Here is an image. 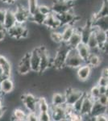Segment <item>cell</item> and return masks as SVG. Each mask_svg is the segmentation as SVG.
<instances>
[{
  "label": "cell",
  "mask_w": 108,
  "mask_h": 121,
  "mask_svg": "<svg viewBox=\"0 0 108 121\" xmlns=\"http://www.w3.org/2000/svg\"><path fill=\"white\" fill-rule=\"evenodd\" d=\"M69 47L66 43L62 42L60 44V46L57 48L54 56L53 65L52 66L56 69H60L65 67V61L66 59V56L69 50Z\"/></svg>",
  "instance_id": "obj_1"
},
{
  "label": "cell",
  "mask_w": 108,
  "mask_h": 121,
  "mask_svg": "<svg viewBox=\"0 0 108 121\" xmlns=\"http://www.w3.org/2000/svg\"><path fill=\"white\" fill-rule=\"evenodd\" d=\"M84 63H86L85 60L79 56L76 48H70L66 56L65 67H68L69 69H78Z\"/></svg>",
  "instance_id": "obj_2"
},
{
  "label": "cell",
  "mask_w": 108,
  "mask_h": 121,
  "mask_svg": "<svg viewBox=\"0 0 108 121\" xmlns=\"http://www.w3.org/2000/svg\"><path fill=\"white\" fill-rule=\"evenodd\" d=\"M39 52L40 55V69L38 73H43L48 69L52 67L53 65L54 56H51L48 50L45 48V46L38 47Z\"/></svg>",
  "instance_id": "obj_3"
},
{
  "label": "cell",
  "mask_w": 108,
  "mask_h": 121,
  "mask_svg": "<svg viewBox=\"0 0 108 121\" xmlns=\"http://www.w3.org/2000/svg\"><path fill=\"white\" fill-rule=\"evenodd\" d=\"M73 5L74 3L69 0H55L51 5V9L52 12L59 15L70 11L73 7Z\"/></svg>",
  "instance_id": "obj_4"
},
{
  "label": "cell",
  "mask_w": 108,
  "mask_h": 121,
  "mask_svg": "<svg viewBox=\"0 0 108 121\" xmlns=\"http://www.w3.org/2000/svg\"><path fill=\"white\" fill-rule=\"evenodd\" d=\"M14 11L15 18L17 23L25 24L27 21L31 19V14L27 7H25L23 5H19L16 7V9Z\"/></svg>",
  "instance_id": "obj_5"
},
{
  "label": "cell",
  "mask_w": 108,
  "mask_h": 121,
  "mask_svg": "<svg viewBox=\"0 0 108 121\" xmlns=\"http://www.w3.org/2000/svg\"><path fill=\"white\" fill-rule=\"evenodd\" d=\"M84 93L85 92L77 88H73V87L66 88L64 92L65 96V104L72 107L73 104L84 95Z\"/></svg>",
  "instance_id": "obj_6"
},
{
  "label": "cell",
  "mask_w": 108,
  "mask_h": 121,
  "mask_svg": "<svg viewBox=\"0 0 108 121\" xmlns=\"http://www.w3.org/2000/svg\"><path fill=\"white\" fill-rule=\"evenodd\" d=\"M56 16H57L61 26H65V25H73L77 20H78V19L81 18L79 15H77L75 14V12L73 11V8L70 11H66V12L56 15Z\"/></svg>",
  "instance_id": "obj_7"
},
{
  "label": "cell",
  "mask_w": 108,
  "mask_h": 121,
  "mask_svg": "<svg viewBox=\"0 0 108 121\" xmlns=\"http://www.w3.org/2000/svg\"><path fill=\"white\" fill-rule=\"evenodd\" d=\"M49 113L51 115L52 120L56 121H60L68 120L67 111H66V104L61 106H52L50 107Z\"/></svg>",
  "instance_id": "obj_8"
},
{
  "label": "cell",
  "mask_w": 108,
  "mask_h": 121,
  "mask_svg": "<svg viewBox=\"0 0 108 121\" xmlns=\"http://www.w3.org/2000/svg\"><path fill=\"white\" fill-rule=\"evenodd\" d=\"M20 99L22 100L23 105H24V107H26V109L28 112H36L38 98H36L32 94L26 93L21 95Z\"/></svg>",
  "instance_id": "obj_9"
},
{
  "label": "cell",
  "mask_w": 108,
  "mask_h": 121,
  "mask_svg": "<svg viewBox=\"0 0 108 121\" xmlns=\"http://www.w3.org/2000/svg\"><path fill=\"white\" fill-rule=\"evenodd\" d=\"M17 71L20 75H27L32 71L30 64V52L24 53V55L21 57L18 64Z\"/></svg>",
  "instance_id": "obj_10"
},
{
  "label": "cell",
  "mask_w": 108,
  "mask_h": 121,
  "mask_svg": "<svg viewBox=\"0 0 108 121\" xmlns=\"http://www.w3.org/2000/svg\"><path fill=\"white\" fill-rule=\"evenodd\" d=\"M93 31L95 34V37L98 41V48L100 51H105L107 50V32L101 29H99L95 27H92Z\"/></svg>",
  "instance_id": "obj_11"
},
{
  "label": "cell",
  "mask_w": 108,
  "mask_h": 121,
  "mask_svg": "<svg viewBox=\"0 0 108 121\" xmlns=\"http://www.w3.org/2000/svg\"><path fill=\"white\" fill-rule=\"evenodd\" d=\"M40 55L39 52V48H34L30 52V64H31V70L34 73H38L40 69Z\"/></svg>",
  "instance_id": "obj_12"
},
{
  "label": "cell",
  "mask_w": 108,
  "mask_h": 121,
  "mask_svg": "<svg viewBox=\"0 0 108 121\" xmlns=\"http://www.w3.org/2000/svg\"><path fill=\"white\" fill-rule=\"evenodd\" d=\"M27 27L24 24H20V23H15L13 27L7 29L6 32L11 38L15 39V40H20L22 39V35Z\"/></svg>",
  "instance_id": "obj_13"
},
{
  "label": "cell",
  "mask_w": 108,
  "mask_h": 121,
  "mask_svg": "<svg viewBox=\"0 0 108 121\" xmlns=\"http://www.w3.org/2000/svg\"><path fill=\"white\" fill-rule=\"evenodd\" d=\"M92 73V67L87 63H84L83 65L77 69V77L78 79L81 82H86L90 78Z\"/></svg>",
  "instance_id": "obj_14"
},
{
  "label": "cell",
  "mask_w": 108,
  "mask_h": 121,
  "mask_svg": "<svg viewBox=\"0 0 108 121\" xmlns=\"http://www.w3.org/2000/svg\"><path fill=\"white\" fill-rule=\"evenodd\" d=\"M43 25H44L46 28H49L51 30H56L61 26L56 15L53 12H51L50 14L46 15Z\"/></svg>",
  "instance_id": "obj_15"
},
{
  "label": "cell",
  "mask_w": 108,
  "mask_h": 121,
  "mask_svg": "<svg viewBox=\"0 0 108 121\" xmlns=\"http://www.w3.org/2000/svg\"><path fill=\"white\" fill-rule=\"evenodd\" d=\"M94 99L88 95L87 93L84 94V98H83V102H82V108L80 111V115L82 117L83 116H90V111H91L92 106H93L94 103Z\"/></svg>",
  "instance_id": "obj_16"
},
{
  "label": "cell",
  "mask_w": 108,
  "mask_h": 121,
  "mask_svg": "<svg viewBox=\"0 0 108 121\" xmlns=\"http://www.w3.org/2000/svg\"><path fill=\"white\" fill-rule=\"evenodd\" d=\"M0 71L5 78H10L11 75V65L7 57L0 54Z\"/></svg>",
  "instance_id": "obj_17"
},
{
  "label": "cell",
  "mask_w": 108,
  "mask_h": 121,
  "mask_svg": "<svg viewBox=\"0 0 108 121\" xmlns=\"http://www.w3.org/2000/svg\"><path fill=\"white\" fill-rule=\"evenodd\" d=\"M91 25H92V27H95V28H97L99 29H101V30L107 32V30H108L107 16L97 17V18L93 17V19L91 20Z\"/></svg>",
  "instance_id": "obj_18"
},
{
  "label": "cell",
  "mask_w": 108,
  "mask_h": 121,
  "mask_svg": "<svg viewBox=\"0 0 108 121\" xmlns=\"http://www.w3.org/2000/svg\"><path fill=\"white\" fill-rule=\"evenodd\" d=\"M14 88H15V85H14V82L11 77L0 81V91H1L2 94L11 93Z\"/></svg>",
  "instance_id": "obj_19"
},
{
  "label": "cell",
  "mask_w": 108,
  "mask_h": 121,
  "mask_svg": "<svg viewBox=\"0 0 108 121\" xmlns=\"http://www.w3.org/2000/svg\"><path fill=\"white\" fill-rule=\"evenodd\" d=\"M107 106H104L98 102L97 100L94 101L93 106H92L91 111H90V116H97L101 114H107Z\"/></svg>",
  "instance_id": "obj_20"
},
{
  "label": "cell",
  "mask_w": 108,
  "mask_h": 121,
  "mask_svg": "<svg viewBox=\"0 0 108 121\" xmlns=\"http://www.w3.org/2000/svg\"><path fill=\"white\" fill-rule=\"evenodd\" d=\"M81 29L75 28L71 37L66 42V44H68L69 48H76L80 43H82V36H81V32H80Z\"/></svg>",
  "instance_id": "obj_21"
},
{
  "label": "cell",
  "mask_w": 108,
  "mask_h": 121,
  "mask_svg": "<svg viewBox=\"0 0 108 121\" xmlns=\"http://www.w3.org/2000/svg\"><path fill=\"white\" fill-rule=\"evenodd\" d=\"M15 23H16V20H15V18L14 11L11 9H6V15H5L4 22H3L5 30L7 31V29L13 27Z\"/></svg>",
  "instance_id": "obj_22"
},
{
  "label": "cell",
  "mask_w": 108,
  "mask_h": 121,
  "mask_svg": "<svg viewBox=\"0 0 108 121\" xmlns=\"http://www.w3.org/2000/svg\"><path fill=\"white\" fill-rule=\"evenodd\" d=\"M102 62V57L100 56L99 53H95V52H90V56H88L86 63L91 66L92 68L99 67Z\"/></svg>",
  "instance_id": "obj_23"
},
{
  "label": "cell",
  "mask_w": 108,
  "mask_h": 121,
  "mask_svg": "<svg viewBox=\"0 0 108 121\" xmlns=\"http://www.w3.org/2000/svg\"><path fill=\"white\" fill-rule=\"evenodd\" d=\"M76 49H77V51H78V53L79 54V56H81L86 62L88 56H89L90 54V49L89 48V47L86 45V44H84V43L82 42L76 47Z\"/></svg>",
  "instance_id": "obj_24"
},
{
  "label": "cell",
  "mask_w": 108,
  "mask_h": 121,
  "mask_svg": "<svg viewBox=\"0 0 108 121\" xmlns=\"http://www.w3.org/2000/svg\"><path fill=\"white\" fill-rule=\"evenodd\" d=\"M86 45L89 47L91 52H95V53H99L98 52H100V50L98 48V41L97 39L95 37V34L94 31H92L91 34H90L89 39H88L87 42H86Z\"/></svg>",
  "instance_id": "obj_25"
},
{
  "label": "cell",
  "mask_w": 108,
  "mask_h": 121,
  "mask_svg": "<svg viewBox=\"0 0 108 121\" xmlns=\"http://www.w3.org/2000/svg\"><path fill=\"white\" fill-rule=\"evenodd\" d=\"M50 106L48 105V102L46 101L44 97H40L37 100V107L36 113L37 115L40 112H49Z\"/></svg>",
  "instance_id": "obj_26"
},
{
  "label": "cell",
  "mask_w": 108,
  "mask_h": 121,
  "mask_svg": "<svg viewBox=\"0 0 108 121\" xmlns=\"http://www.w3.org/2000/svg\"><path fill=\"white\" fill-rule=\"evenodd\" d=\"M65 104V96L64 93L56 92L52 96V106H61Z\"/></svg>",
  "instance_id": "obj_27"
},
{
  "label": "cell",
  "mask_w": 108,
  "mask_h": 121,
  "mask_svg": "<svg viewBox=\"0 0 108 121\" xmlns=\"http://www.w3.org/2000/svg\"><path fill=\"white\" fill-rule=\"evenodd\" d=\"M75 28L73 25H65L64 29L61 32V36H62V42L66 43L71 37V36L73 33Z\"/></svg>",
  "instance_id": "obj_28"
},
{
  "label": "cell",
  "mask_w": 108,
  "mask_h": 121,
  "mask_svg": "<svg viewBox=\"0 0 108 121\" xmlns=\"http://www.w3.org/2000/svg\"><path fill=\"white\" fill-rule=\"evenodd\" d=\"M45 17H46V15H43L42 13H40V11H38V10H36L33 14L31 15L30 20L33 21L35 23H36V24H38V25H43L44 21L45 19Z\"/></svg>",
  "instance_id": "obj_29"
},
{
  "label": "cell",
  "mask_w": 108,
  "mask_h": 121,
  "mask_svg": "<svg viewBox=\"0 0 108 121\" xmlns=\"http://www.w3.org/2000/svg\"><path fill=\"white\" fill-rule=\"evenodd\" d=\"M26 116L27 114L25 113V112L23 110H22L21 108H16L14 110L13 115H12V120H26Z\"/></svg>",
  "instance_id": "obj_30"
},
{
  "label": "cell",
  "mask_w": 108,
  "mask_h": 121,
  "mask_svg": "<svg viewBox=\"0 0 108 121\" xmlns=\"http://www.w3.org/2000/svg\"><path fill=\"white\" fill-rule=\"evenodd\" d=\"M50 39L52 42H54L55 44H60V43H62V36H61V32L58 30H52V32H50Z\"/></svg>",
  "instance_id": "obj_31"
},
{
  "label": "cell",
  "mask_w": 108,
  "mask_h": 121,
  "mask_svg": "<svg viewBox=\"0 0 108 121\" xmlns=\"http://www.w3.org/2000/svg\"><path fill=\"white\" fill-rule=\"evenodd\" d=\"M39 0H27V9H28L30 14L32 15L37 10L39 5Z\"/></svg>",
  "instance_id": "obj_32"
},
{
  "label": "cell",
  "mask_w": 108,
  "mask_h": 121,
  "mask_svg": "<svg viewBox=\"0 0 108 121\" xmlns=\"http://www.w3.org/2000/svg\"><path fill=\"white\" fill-rule=\"evenodd\" d=\"M84 94H85V93H84ZM83 98H84V95H82L81 98L78 99V100H77L76 102L73 104L72 108H73V112L80 114V111H81V108H82V102H83Z\"/></svg>",
  "instance_id": "obj_33"
},
{
  "label": "cell",
  "mask_w": 108,
  "mask_h": 121,
  "mask_svg": "<svg viewBox=\"0 0 108 121\" xmlns=\"http://www.w3.org/2000/svg\"><path fill=\"white\" fill-rule=\"evenodd\" d=\"M88 95H89L90 96L94 99V100H97L98 98H99V95H100L99 86L95 85V86H92Z\"/></svg>",
  "instance_id": "obj_34"
},
{
  "label": "cell",
  "mask_w": 108,
  "mask_h": 121,
  "mask_svg": "<svg viewBox=\"0 0 108 121\" xmlns=\"http://www.w3.org/2000/svg\"><path fill=\"white\" fill-rule=\"evenodd\" d=\"M37 10L40 11V13H42L44 15H48V14H50L52 12V9H51V6L46 5V4H41L38 5Z\"/></svg>",
  "instance_id": "obj_35"
},
{
  "label": "cell",
  "mask_w": 108,
  "mask_h": 121,
  "mask_svg": "<svg viewBox=\"0 0 108 121\" xmlns=\"http://www.w3.org/2000/svg\"><path fill=\"white\" fill-rule=\"evenodd\" d=\"M52 120L49 112H40L38 114V120L40 121H50Z\"/></svg>",
  "instance_id": "obj_36"
},
{
  "label": "cell",
  "mask_w": 108,
  "mask_h": 121,
  "mask_svg": "<svg viewBox=\"0 0 108 121\" xmlns=\"http://www.w3.org/2000/svg\"><path fill=\"white\" fill-rule=\"evenodd\" d=\"M97 101L104 106H107L108 104V95H100Z\"/></svg>",
  "instance_id": "obj_37"
},
{
  "label": "cell",
  "mask_w": 108,
  "mask_h": 121,
  "mask_svg": "<svg viewBox=\"0 0 108 121\" xmlns=\"http://www.w3.org/2000/svg\"><path fill=\"white\" fill-rule=\"evenodd\" d=\"M98 86H108V78L107 77H103V76H100L98 79Z\"/></svg>",
  "instance_id": "obj_38"
},
{
  "label": "cell",
  "mask_w": 108,
  "mask_h": 121,
  "mask_svg": "<svg viewBox=\"0 0 108 121\" xmlns=\"http://www.w3.org/2000/svg\"><path fill=\"white\" fill-rule=\"evenodd\" d=\"M26 120L28 121H37L38 120V115L36 112H29L28 114H27Z\"/></svg>",
  "instance_id": "obj_39"
},
{
  "label": "cell",
  "mask_w": 108,
  "mask_h": 121,
  "mask_svg": "<svg viewBox=\"0 0 108 121\" xmlns=\"http://www.w3.org/2000/svg\"><path fill=\"white\" fill-rule=\"evenodd\" d=\"M95 121H107V114H101L95 116Z\"/></svg>",
  "instance_id": "obj_40"
},
{
  "label": "cell",
  "mask_w": 108,
  "mask_h": 121,
  "mask_svg": "<svg viewBox=\"0 0 108 121\" xmlns=\"http://www.w3.org/2000/svg\"><path fill=\"white\" fill-rule=\"evenodd\" d=\"M100 95H108V88L107 86H99Z\"/></svg>",
  "instance_id": "obj_41"
},
{
  "label": "cell",
  "mask_w": 108,
  "mask_h": 121,
  "mask_svg": "<svg viewBox=\"0 0 108 121\" xmlns=\"http://www.w3.org/2000/svg\"><path fill=\"white\" fill-rule=\"evenodd\" d=\"M6 15V9H0V22L3 23L4 22Z\"/></svg>",
  "instance_id": "obj_42"
},
{
  "label": "cell",
  "mask_w": 108,
  "mask_h": 121,
  "mask_svg": "<svg viewBox=\"0 0 108 121\" xmlns=\"http://www.w3.org/2000/svg\"><path fill=\"white\" fill-rule=\"evenodd\" d=\"M7 36V32L6 30H0V42L3 41Z\"/></svg>",
  "instance_id": "obj_43"
},
{
  "label": "cell",
  "mask_w": 108,
  "mask_h": 121,
  "mask_svg": "<svg viewBox=\"0 0 108 121\" xmlns=\"http://www.w3.org/2000/svg\"><path fill=\"white\" fill-rule=\"evenodd\" d=\"M6 112H7V107L3 106V105L2 107H0V119L3 116V115L5 114Z\"/></svg>",
  "instance_id": "obj_44"
},
{
  "label": "cell",
  "mask_w": 108,
  "mask_h": 121,
  "mask_svg": "<svg viewBox=\"0 0 108 121\" xmlns=\"http://www.w3.org/2000/svg\"><path fill=\"white\" fill-rule=\"evenodd\" d=\"M108 69H107V68H104L103 70L102 71V73H101V74H100V76H103V77H107V76H108Z\"/></svg>",
  "instance_id": "obj_45"
},
{
  "label": "cell",
  "mask_w": 108,
  "mask_h": 121,
  "mask_svg": "<svg viewBox=\"0 0 108 121\" xmlns=\"http://www.w3.org/2000/svg\"><path fill=\"white\" fill-rule=\"evenodd\" d=\"M3 3H13L15 1H18V0H0Z\"/></svg>",
  "instance_id": "obj_46"
},
{
  "label": "cell",
  "mask_w": 108,
  "mask_h": 121,
  "mask_svg": "<svg viewBox=\"0 0 108 121\" xmlns=\"http://www.w3.org/2000/svg\"><path fill=\"white\" fill-rule=\"evenodd\" d=\"M0 30H5L4 25H3V23L1 22H0Z\"/></svg>",
  "instance_id": "obj_47"
},
{
  "label": "cell",
  "mask_w": 108,
  "mask_h": 121,
  "mask_svg": "<svg viewBox=\"0 0 108 121\" xmlns=\"http://www.w3.org/2000/svg\"><path fill=\"white\" fill-rule=\"evenodd\" d=\"M69 1H70V2H73V3H74V1H77V0H69Z\"/></svg>",
  "instance_id": "obj_48"
}]
</instances>
